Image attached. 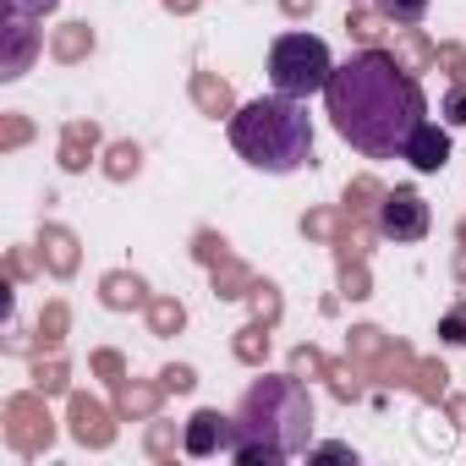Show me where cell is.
Listing matches in <instances>:
<instances>
[{"instance_id":"obj_1","label":"cell","mask_w":466,"mask_h":466,"mask_svg":"<svg viewBox=\"0 0 466 466\" xmlns=\"http://www.w3.org/2000/svg\"><path fill=\"white\" fill-rule=\"evenodd\" d=\"M324 110L357 154L395 159L406 137L428 121V94L390 50H362L346 66H335L324 88Z\"/></svg>"},{"instance_id":"obj_2","label":"cell","mask_w":466,"mask_h":466,"mask_svg":"<svg viewBox=\"0 0 466 466\" xmlns=\"http://www.w3.org/2000/svg\"><path fill=\"white\" fill-rule=\"evenodd\" d=\"M308 444H313V395L286 373L258 379L230 417V461L242 466H280L291 455H308Z\"/></svg>"},{"instance_id":"obj_3","label":"cell","mask_w":466,"mask_h":466,"mask_svg":"<svg viewBox=\"0 0 466 466\" xmlns=\"http://www.w3.org/2000/svg\"><path fill=\"white\" fill-rule=\"evenodd\" d=\"M230 148H237L253 170L269 176H291L313 159V121H308V99H286V94H264L248 99L230 116Z\"/></svg>"},{"instance_id":"obj_4","label":"cell","mask_w":466,"mask_h":466,"mask_svg":"<svg viewBox=\"0 0 466 466\" xmlns=\"http://www.w3.org/2000/svg\"><path fill=\"white\" fill-rule=\"evenodd\" d=\"M335 77V56L319 34H280L269 45V83L286 99H313Z\"/></svg>"},{"instance_id":"obj_5","label":"cell","mask_w":466,"mask_h":466,"mask_svg":"<svg viewBox=\"0 0 466 466\" xmlns=\"http://www.w3.org/2000/svg\"><path fill=\"white\" fill-rule=\"evenodd\" d=\"M379 237H390V242H422L428 237V203H422L417 187L384 192V203H379Z\"/></svg>"},{"instance_id":"obj_6","label":"cell","mask_w":466,"mask_h":466,"mask_svg":"<svg viewBox=\"0 0 466 466\" xmlns=\"http://www.w3.org/2000/svg\"><path fill=\"white\" fill-rule=\"evenodd\" d=\"M34 23H39V17L6 6V17H0V39H6V56H0V77H23V72L34 66V56H39V28H34Z\"/></svg>"},{"instance_id":"obj_7","label":"cell","mask_w":466,"mask_h":466,"mask_svg":"<svg viewBox=\"0 0 466 466\" xmlns=\"http://www.w3.org/2000/svg\"><path fill=\"white\" fill-rule=\"evenodd\" d=\"M400 159H406L411 170H422V176H439V170L450 165V127H439V121H422V127L406 137Z\"/></svg>"},{"instance_id":"obj_8","label":"cell","mask_w":466,"mask_h":466,"mask_svg":"<svg viewBox=\"0 0 466 466\" xmlns=\"http://www.w3.org/2000/svg\"><path fill=\"white\" fill-rule=\"evenodd\" d=\"M214 450H230V417L198 411L187 422V455H214Z\"/></svg>"},{"instance_id":"obj_9","label":"cell","mask_w":466,"mask_h":466,"mask_svg":"<svg viewBox=\"0 0 466 466\" xmlns=\"http://www.w3.org/2000/svg\"><path fill=\"white\" fill-rule=\"evenodd\" d=\"M379 6V17H390V23H422L428 17V0H373Z\"/></svg>"},{"instance_id":"obj_10","label":"cell","mask_w":466,"mask_h":466,"mask_svg":"<svg viewBox=\"0 0 466 466\" xmlns=\"http://www.w3.org/2000/svg\"><path fill=\"white\" fill-rule=\"evenodd\" d=\"M439 116H444V127H466V83H455V88L444 94Z\"/></svg>"},{"instance_id":"obj_11","label":"cell","mask_w":466,"mask_h":466,"mask_svg":"<svg viewBox=\"0 0 466 466\" xmlns=\"http://www.w3.org/2000/svg\"><path fill=\"white\" fill-rule=\"evenodd\" d=\"M439 335H444L450 346H466V302H455V308L439 319Z\"/></svg>"},{"instance_id":"obj_12","label":"cell","mask_w":466,"mask_h":466,"mask_svg":"<svg viewBox=\"0 0 466 466\" xmlns=\"http://www.w3.org/2000/svg\"><path fill=\"white\" fill-rule=\"evenodd\" d=\"M308 455H313V461H357L346 444H308Z\"/></svg>"},{"instance_id":"obj_13","label":"cell","mask_w":466,"mask_h":466,"mask_svg":"<svg viewBox=\"0 0 466 466\" xmlns=\"http://www.w3.org/2000/svg\"><path fill=\"white\" fill-rule=\"evenodd\" d=\"M6 6H17V12H28V17H50L61 0H6Z\"/></svg>"}]
</instances>
